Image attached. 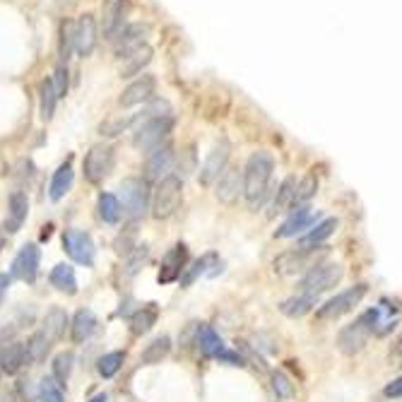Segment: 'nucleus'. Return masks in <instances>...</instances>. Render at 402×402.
Returning <instances> with one entry per match:
<instances>
[{"instance_id":"nucleus-31","label":"nucleus","mask_w":402,"mask_h":402,"mask_svg":"<svg viewBox=\"0 0 402 402\" xmlns=\"http://www.w3.org/2000/svg\"><path fill=\"white\" fill-rule=\"evenodd\" d=\"M157 316H159L157 303H148V306L138 308V311L133 313V318H130V333H133L135 338L150 333V330L155 328V323H157Z\"/></svg>"},{"instance_id":"nucleus-35","label":"nucleus","mask_w":402,"mask_h":402,"mask_svg":"<svg viewBox=\"0 0 402 402\" xmlns=\"http://www.w3.org/2000/svg\"><path fill=\"white\" fill-rule=\"evenodd\" d=\"M48 350H51V342L43 338L41 330H36L34 335L29 338V342L24 345V352H27V364H39L46 359Z\"/></svg>"},{"instance_id":"nucleus-8","label":"nucleus","mask_w":402,"mask_h":402,"mask_svg":"<svg viewBox=\"0 0 402 402\" xmlns=\"http://www.w3.org/2000/svg\"><path fill=\"white\" fill-rule=\"evenodd\" d=\"M116 164V152L108 145H94L85 157V178L89 183H101Z\"/></svg>"},{"instance_id":"nucleus-1","label":"nucleus","mask_w":402,"mask_h":402,"mask_svg":"<svg viewBox=\"0 0 402 402\" xmlns=\"http://www.w3.org/2000/svg\"><path fill=\"white\" fill-rule=\"evenodd\" d=\"M273 171H275V161L270 152L258 150L248 157L246 166H243V198H246L251 210H258L260 205L268 200Z\"/></svg>"},{"instance_id":"nucleus-9","label":"nucleus","mask_w":402,"mask_h":402,"mask_svg":"<svg viewBox=\"0 0 402 402\" xmlns=\"http://www.w3.org/2000/svg\"><path fill=\"white\" fill-rule=\"evenodd\" d=\"M364 323L368 325V330H371V335H376V338H385V335H390L395 328H398V306L390 301H381L378 306L368 308L366 313H361Z\"/></svg>"},{"instance_id":"nucleus-39","label":"nucleus","mask_w":402,"mask_h":402,"mask_svg":"<svg viewBox=\"0 0 402 402\" xmlns=\"http://www.w3.org/2000/svg\"><path fill=\"white\" fill-rule=\"evenodd\" d=\"M56 92L51 87V80H43L41 87H39V111H41V118L43 121H51L53 118V111H56Z\"/></svg>"},{"instance_id":"nucleus-5","label":"nucleus","mask_w":402,"mask_h":402,"mask_svg":"<svg viewBox=\"0 0 402 402\" xmlns=\"http://www.w3.org/2000/svg\"><path fill=\"white\" fill-rule=\"evenodd\" d=\"M323 253H325V246L287 251V253L277 255L273 268H275V273H280V275H301V273H308L311 268H316L318 258Z\"/></svg>"},{"instance_id":"nucleus-48","label":"nucleus","mask_w":402,"mask_h":402,"mask_svg":"<svg viewBox=\"0 0 402 402\" xmlns=\"http://www.w3.org/2000/svg\"><path fill=\"white\" fill-rule=\"evenodd\" d=\"M383 393H385V398H395V400H398L400 395H402V381H400V378H395L393 383L385 385Z\"/></svg>"},{"instance_id":"nucleus-37","label":"nucleus","mask_w":402,"mask_h":402,"mask_svg":"<svg viewBox=\"0 0 402 402\" xmlns=\"http://www.w3.org/2000/svg\"><path fill=\"white\" fill-rule=\"evenodd\" d=\"M217 255L215 253H208V255H203V258L200 260H195V263L191 265V268L188 270H183V277H178V280H181V287H191L195 280H198V277H203V275H208V268L212 263H217Z\"/></svg>"},{"instance_id":"nucleus-19","label":"nucleus","mask_w":402,"mask_h":402,"mask_svg":"<svg viewBox=\"0 0 402 402\" xmlns=\"http://www.w3.org/2000/svg\"><path fill=\"white\" fill-rule=\"evenodd\" d=\"M155 89H157V80L152 75H143L138 78L135 82H130L126 89H123L121 99L118 104L121 106H138V104H145L155 96Z\"/></svg>"},{"instance_id":"nucleus-34","label":"nucleus","mask_w":402,"mask_h":402,"mask_svg":"<svg viewBox=\"0 0 402 402\" xmlns=\"http://www.w3.org/2000/svg\"><path fill=\"white\" fill-rule=\"evenodd\" d=\"M169 352H171V338L169 335H161V338L152 340L150 345L145 347L143 364H148V366H152V364H161L164 357H169Z\"/></svg>"},{"instance_id":"nucleus-36","label":"nucleus","mask_w":402,"mask_h":402,"mask_svg":"<svg viewBox=\"0 0 402 402\" xmlns=\"http://www.w3.org/2000/svg\"><path fill=\"white\" fill-rule=\"evenodd\" d=\"M96 210H99V217L106 224H118L121 222V205H118V198L113 193H101Z\"/></svg>"},{"instance_id":"nucleus-11","label":"nucleus","mask_w":402,"mask_h":402,"mask_svg":"<svg viewBox=\"0 0 402 402\" xmlns=\"http://www.w3.org/2000/svg\"><path fill=\"white\" fill-rule=\"evenodd\" d=\"M39 263H41L39 248H36L34 243H27V246H22L20 253L15 255L13 270H10V277L34 285L36 277H39Z\"/></svg>"},{"instance_id":"nucleus-21","label":"nucleus","mask_w":402,"mask_h":402,"mask_svg":"<svg viewBox=\"0 0 402 402\" xmlns=\"http://www.w3.org/2000/svg\"><path fill=\"white\" fill-rule=\"evenodd\" d=\"M27 212H29V200L27 193L15 191L8 200V217H5V234H17L22 229L27 220Z\"/></svg>"},{"instance_id":"nucleus-29","label":"nucleus","mask_w":402,"mask_h":402,"mask_svg":"<svg viewBox=\"0 0 402 402\" xmlns=\"http://www.w3.org/2000/svg\"><path fill=\"white\" fill-rule=\"evenodd\" d=\"M195 345H198V350L203 352V357H208V359H215V357L224 350V342H222V338L210 328V325H198Z\"/></svg>"},{"instance_id":"nucleus-20","label":"nucleus","mask_w":402,"mask_h":402,"mask_svg":"<svg viewBox=\"0 0 402 402\" xmlns=\"http://www.w3.org/2000/svg\"><path fill=\"white\" fill-rule=\"evenodd\" d=\"M96 20L92 15H85L75 22V51L78 56L87 58L96 48Z\"/></svg>"},{"instance_id":"nucleus-49","label":"nucleus","mask_w":402,"mask_h":402,"mask_svg":"<svg viewBox=\"0 0 402 402\" xmlns=\"http://www.w3.org/2000/svg\"><path fill=\"white\" fill-rule=\"evenodd\" d=\"M10 282H13V277H10V275H0V303H3L5 294H8Z\"/></svg>"},{"instance_id":"nucleus-45","label":"nucleus","mask_w":402,"mask_h":402,"mask_svg":"<svg viewBox=\"0 0 402 402\" xmlns=\"http://www.w3.org/2000/svg\"><path fill=\"white\" fill-rule=\"evenodd\" d=\"M130 128V123H128V118H111V121H106V123H101L99 126V133L101 135H108V138H116V135H121L123 130H128Z\"/></svg>"},{"instance_id":"nucleus-16","label":"nucleus","mask_w":402,"mask_h":402,"mask_svg":"<svg viewBox=\"0 0 402 402\" xmlns=\"http://www.w3.org/2000/svg\"><path fill=\"white\" fill-rule=\"evenodd\" d=\"M229 155H231V145L227 143V140H220V143L212 148V152L203 164V169H200V183H203V186H212V183L217 181V176L227 169Z\"/></svg>"},{"instance_id":"nucleus-6","label":"nucleus","mask_w":402,"mask_h":402,"mask_svg":"<svg viewBox=\"0 0 402 402\" xmlns=\"http://www.w3.org/2000/svg\"><path fill=\"white\" fill-rule=\"evenodd\" d=\"M366 292H368L366 285H357V287H352V289L340 292L338 296H333L330 301H325L323 306H318L316 318L318 320H335V318L345 316V313L354 311V306H359L361 299L366 296Z\"/></svg>"},{"instance_id":"nucleus-46","label":"nucleus","mask_w":402,"mask_h":402,"mask_svg":"<svg viewBox=\"0 0 402 402\" xmlns=\"http://www.w3.org/2000/svg\"><path fill=\"white\" fill-rule=\"evenodd\" d=\"M51 87H53V92H56L58 99L68 94V68H65V65H58V68H56L53 80H51Z\"/></svg>"},{"instance_id":"nucleus-38","label":"nucleus","mask_w":402,"mask_h":402,"mask_svg":"<svg viewBox=\"0 0 402 402\" xmlns=\"http://www.w3.org/2000/svg\"><path fill=\"white\" fill-rule=\"evenodd\" d=\"M75 51V22L73 20H63L61 22V39H58V53H61V61L68 63V58Z\"/></svg>"},{"instance_id":"nucleus-28","label":"nucleus","mask_w":402,"mask_h":402,"mask_svg":"<svg viewBox=\"0 0 402 402\" xmlns=\"http://www.w3.org/2000/svg\"><path fill=\"white\" fill-rule=\"evenodd\" d=\"M73 178H75V171H73V161H63L61 166L56 169L51 178V188H48V195H51V200H61L65 193L73 188Z\"/></svg>"},{"instance_id":"nucleus-26","label":"nucleus","mask_w":402,"mask_h":402,"mask_svg":"<svg viewBox=\"0 0 402 402\" xmlns=\"http://www.w3.org/2000/svg\"><path fill=\"white\" fill-rule=\"evenodd\" d=\"M48 280H51V285L56 287L58 292H63V294H68V296L78 294V277H75L73 265H68V263L56 265V268L51 270V275H48Z\"/></svg>"},{"instance_id":"nucleus-27","label":"nucleus","mask_w":402,"mask_h":402,"mask_svg":"<svg viewBox=\"0 0 402 402\" xmlns=\"http://www.w3.org/2000/svg\"><path fill=\"white\" fill-rule=\"evenodd\" d=\"M65 325H68V313L63 308H51V311L43 316V325H41V333L48 342H58L65 333Z\"/></svg>"},{"instance_id":"nucleus-25","label":"nucleus","mask_w":402,"mask_h":402,"mask_svg":"<svg viewBox=\"0 0 402 402\" xmlns=\"http://www.w3.org/2000/svg\"><path fill=\"white\" fill-rule=\"evenodd\" d=\"M316 306H318V296L316 294L299 292L296 296L285 299V301L280 303V311L285 313V316H289V318H301V316H306V313H311Z\"/></svg>"},{"instance_id":"nucleus-32","label":"nucleus","mask_w":402,"mask_h":402,"mask_svg":"<svg viewBox=\"0 0 402 402\" xmlns=\"http://www.w3.org/2000/svg\"><path fill=\"white\" fill-rule=\"evenodd\" d=\"M152 61V48L150 46H143L138 51L128 53L123 58V65H121V78H135V75L143 73V68H148Z\"/></svg>"},{"instance_id":"nucleus-4","label":"nucleus","mask_w":402,"mask_h":402,"mask_svg":"<svg viewBox=\"0 0 402 402\" xmlns=\"http://www.w3.org/2000/svg\"><path fill=\"white\" fill-rule=\"evenodd\" d=\"M342 275H345L342 265H338V263H318L316 268H311L306 275L301 277V282H299V292H306V294L320 296L323 292L338 287Z\"/></svg>"},{"instance_id":"nucleus-23","label":"nucleus","mask_w":402,"mask_h":402,"mask_svg":"<svg viewBox=\"0 0 402 402\" xmlns=\"http://www.w3.org/2000/svg\"><path fill=\"white\" fill-rule=\"evenodd\" d=\"M27 364V352H24V342H8V345L0 347V371L15 376L20 373V368Z\"/></svg>"},{"instance_id":"nucleus-44","label":"nucleus","mask_w":402,"mask_h":402,"mask_svg":"<svg viewBox=\"0 0 402 402\" xmlns=\"http://www.w3.org/2000/svg\"><path fill=\"white\" fill-rule=\"evenodd\" d=\"M36 398H39V402H63V388L53 381V376H46L41 378Z\"/></svg>"},{"instance_id":"nucleus-18","label":"nucleus","mask_w":402,"mask_h":402,"mask_svg":"<svg viewBox=\"0 0 402 402\" xmlns=\"http://www.w3.org/2000/svg\"><path fill=\"white\" fill-rule=\"evenodd\" d=\"M316 220H318V212H313L311 208L301 205V208L292 210L289 220L275 231V236L277 238H292V236H299V234H306L313 224H316Z\"/></svg>"},{"instance_id":"nucleus-40","label":"nucleus","mask_w":402,"mask_h":402,"mask_svg":"<svg viewBox=\"0 0 402 402\" xmlns=\"http://www.w3.org/2000/svg\"><path fill=\"white\" fill-rule=\"evenodd\" d=\"M73 364H75L73 352H61V354L53 359V381L61 385V388L68 383L70 373H73Z\"/></svg>"},{"instance_id":"nucleus-15","label":"nucleus","mask_w":402,"mask_h":402,"mask_svg":"<svg viewBox=\"0 0 402 402\" xmlns=\"http://www.w3.org/2000/svg\"><path fill=\"white\" fill-rule=\"evenodd\" d=\"M173 148L171 145H159V148L150 150V157L145 161V181H161L164 176H169L173 169Z\"/></svg>"},{"instance_id":"nucleus-47","label":"nucleus","mask_w":402,"mask_h":402,"mask_svg":"<svg viewBox=\"0 0 402 402\" xmlns=\"http://www.w3.org/2000/svg\"><path fill=\"white\" fill-rule=\"evenodd\" d=\"M217 361L220 364H229V366H246V359H243L241 354H238V352H231V350H222L220 354L215 357Z\"/></svg>"},{"instance_id":"nucleus-7","label":"nucleus","mask_w":402,"mask_h":402,"mask_svg":"<svg viewBox=\"0 0 402 402\" xmlns=\"http://www.w3.org/2000/svg\"><path fill=\"white\" fill-rule=\"evenodd\" d=\"M173 130V118L171 116H159V118H152V121L143 123V126L135 128L133 135V145L143 152H150L155 148H159L169 133Z\"/></svg>"},{"instance_id":"nucleus-41","label":"nucleus","mask_w":402,"mask_h":402,"mask_svg":"<svg viewBox=\"0 0 402 402\" xmlns=\"http://www.w3.org/2000/svg\"><path fill=\"white\" fill-rule=\"evenodd\" d=\"M123 361H126L123 352H108V354H104L96 361V371H99L101 378H113L118 373V368L123 366Z\"/></svg>"},{"instance_id":"nucleus-3","label":"nucleus","mask_w":402,"mask_h":402,"mask_svg":"<svg viewBox=\"0 0 402 402\" xmlns=\"http://www.w3.org/2000/svg\"><path fill=\"white\" fill-rule=\"evenodd\" d=\"M121 215H126L128 220H138L145 215V210L150 208V183L145 178L130 176L121 183Z\"/></svg>"},{"instance_id":"nucleus-12","label":"nucleus","mask_w":402,"mask_h":402,"mask_svg":"<svg viewBox=\"0 0 402 402\" xmlns=\"http://www.w3.org/2000/svg\"><path fill=\"white\" fill-rule=\"evenodd\" d=\"M215 195L220 203L234 205L243 195V169L238 166H227L215 181Z\"/></svg>"},{"instance_id":"nucleus-2","label":"nucleus","mask_w":402,"mask_h":402,"mask_svg":"<svg viewBox=\"0 0 402 402\" xmlns=\"http://www.w3.org/2000/svg\"><path fill=\"white\" fill-rule=\"evenodd\" d=\"M183 200V181L178 176H164L161 181H157L155 193L150 195L152 205V217L155 220H169L171 215H176V210L181 208Z\"/></svg>"},{"instance_id":"nucleus-14","label":"nucleus","mask_w":402,"mask_h":402,"mask_svg":"<svg viewBox=\"0 0 402 402\" xmlns=\"http://www.w3.org/2000/svg\"><path fill=\"white\" fill-rule=\"evenodd\" d=\"M148 36H150V27L148 24H128L121 34L113 36V48H116V56L118 58H126L128 53L138 51V48L148 46Z\"/></svg>"},{"instance_id":"nucleus-13","label":"nucleus","mask_w":402,"mask_h":402,"mask_svg":"<svg viewBox=\"0 0 402 402\" xmlns=\"http://www.w3.org/2000/svg\"><path fill=\"white\" fill-rule=\"evenodd\" d=\"M368 338H371V330H368V325L364 323V318L359 316L352 325H347V328L340 330L338 347H340L342 354L352 357V354H357V352H361L364 347H366Z\"/></svg>"},{"instance_id":"nucleus-22","label":"nucleus","mask_w":402,"mask_h":402,"mask_svg":"<svg viewBox=\"0 0 402 402\" xmlns=\"http://www.w3.org/2000/svg\"><path fill=\"white\" fill-rule=\"evenodd\" d=\"M123 15H126V0H106L101 8V29H104L106 39H113L123 24Z\"/></svg>"},{"instance_id":"nucleus-33","label":"nucleus","mask_w":402,"mask_h":402,"mask_svg":"<svg viewBox=\"0 0 402 402\" xmlns=\"http://www.w3.org/2000/svg\"><path fill=\"white\" fill-rule=\"evenodd\" d=\"M294 193H296V178L294 176L285 178V181H282V186H280V191H277V195H275L273 215L294 210Z\"/></svg>"},{"instance_id":"nucleus-43","label":"nucleus","mask_w":402,"mask_h":402,"mask_svg":"<svg viewBox=\"0 0 402 402\" xmlns=\"http://www.w3.org/2000/svg\"><path fill=\"white\" fill-rule=\"evenodd\" d=\"M270 385H273V393L277 395V400H289L292 395H294L292 378L282 371H273V376H270Z\"/></svg>"},{"instance_id":"nucleus-50","label":"nucleus","mask_w":402,"mask_h":402,"mask_svg":"<svg viewBox=\"0 0 402 402\" xmlns=\"http://www.w3.org/2000/svg\"><path fill=\"white\" fill-rule=\"evenodd\" d=\"M51 229H53L51 224L43 227V231H41V241H48V238H51Z\"/></svg>"},{"instance_id":"nucleus-30","label":"nucleus","mask_w":402,"mask_h":402,"mask_svg":"<svg viewBox=\"0 0 402 402\" xmlns=\"http://www.w3.org/2000/svg\"><path fill=\"white\" fill-rule=\"evenodd\" d=\"M335 229H338V220H323V222L313 224L311 229L303 234L299 243H301V248H318L320 243L325 241V238L333 236Z\"/></svg>"},{"instance_id":"nucleus-24","label":"nucleus","mask_w":402,"mask_h":402,"mask_svg":"<svg viewBox=\"0 0 402 402\" xmlns=\"http://www.w3.org/2000/svg\"><path fill=\"white\" fill-rule=\"evenodd\" d=\"M96 330V316L89 311V308H80L73 318V325H70V338H73L75 345H82L94 335Z\"/></svg>"},{"instance_id":"nucleus-17","label":"nucleus","mask_w":402,"mask_h":402,"mask_svg":"<svg viewBox=\"0 0 402 402\" xmlns=\"http://www.w3.org/2000/svg\"><path fill=\"white\" fill-rule=\"evenodd\" d=\"M188 265V248L186 243H176V246L171 248L169 253L164 255V260H161V268H159V275H157V282L159 285H171V282H176L181 273L186 270Z\"/></svg>"},{"instance_id":"nucleus-52","label":"nucleus","mask_w":402,"mask_h":402,"mask_svg":"<svg viewBox=\"0 0 402 402\" xmlns=\"http://www.w3.org/2000/svg\"><path fill=\"white\" fill-rule=\"evenodd\" d=\"M0 402H17V400H15V395H13V393H5L3 398H0Z\"/></svg>"},{"instance_id":"nucleus-10","label":"nucleus","mask_w":402,"mask_h":402,"mask_svg":"<svg viewBox=\"0 0 402 402\" xmlns=\"http://www.w3.org/2000/svg\"><path fill=\"white\" fill-rule=\"evenodd\" d=\"M63 248L65 253L70 255V258L75 260V263L80 265H94V241H92V236L82 229H65L63 234Z\"/></svg>"},{"instance_id":"nucleus-42","label":"nucleus","mask_w":402,"mask_h":402,"mask_svg":"<svg viewBox=\"0 0 402 402\" xmlns=\"http://www.w3.org/2000/svg\"><path fill=\"white\" fill-rule=\"evenodd\" d=\"M316 188H318V181H316V176H303L301 181H296V193H294V210L296 208H301V205H306L308 200L316 195Z\"/></svg>"},{"instance_id":"nucleus-51","label":"nucleus","mask_w":402,"mask_h":402,"mask_svg":"<svg viewBox=\"0 0 402 402\" xmlns=\"http://www.w3.org/2000/svg\"><path fill=\"white\" fill-rule=\"evenodd\" d=\"M108 398H106V393H99V395H94V398H92L89 402H106Z\"/></svg>"}]
</instances>
